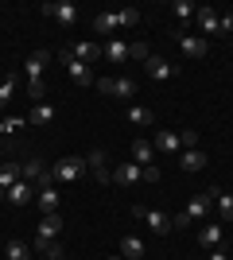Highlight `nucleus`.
Returning a JSON list of instances; mask_svg holds the SVG:
<instances>
[{
	"label": "nucleus",
	"mask_w": 233,
	"mask_h": 260,
	"mask_svg": "<svg viewBox=\"0 0 233 260\" xmlns=\"http://www.w3.org/2000/svg\"><path fill=\"white\" fill-rule=\"evenodd\" d=\"M12 93H16V74H8L4 82H0V109L12 101Z\"/></svg>",
	"instance_id": "obj_31"
},
{
	"label": "nucleus",
	"mask_w": 233,
	"mask_h": 260,
	"mask_svg": "<svg viewBox=\"0 0 233 260\" xmlns=\"http://www.w3.org/2000/svg\"><path fill=\"white\" fill-rule=\"evenodd\" d=\"M97 89H101V93H109V98H117V101H132V98H136V82H132L128 74L101 78V82H97Z\"/></svg>",
	"instance_id": "obj_2"
},
{
	"label": "nucleus",
	"mask_w": 233,
	"mask_h": 260,
	"mask_svg": "<svg viewBox=\"0 0 233 260\" xmlns=\"http://www.w3.org/2000/svg\"><path fill=\"white\" fill-rule=\"evenodd\" d=\"M101 58H109L113 66L128 62V43H121L117 35H113V39H105V43H101Z\"/></svg>",
	"instance_id": "obj_11"
},
{
	"label": "nucleus",
	"mask_w": 233,
	"mask_h": 260,
	"mask_svg": "<svg viewBox=\"0 0 233 260\" xmlns=\"http://www.w3.org/2000/svg\"><path fill=\"white\" fill-rule=\"evenodd\" d=\"M55 62H58V66H66V74L74 78V86H93V70H89L86 62H78L74 54H70V47L55 51Z\"/></svg>",
	"instance_id": "obj_1"
},
{
	"label": "nucleus",
	"mask_w": 233,
	"mask_h": 260,
	"mask_svg": "<svg viewBox=\"0 0 233 260\" xmlns=\"http://www.w3.org/2000/svg\"><path fill=\"white\" fill-rule=\"evenodd\" d=\"M86 167H89V163L82 159V155H66V159H58L47 175H51V183H74V179L86 171Z\"/></svg>",
	"instance_id": "obj_3"
},
{
	"label": "nucleus",
	"mask_w": 233,
	"mask_h": 260,
	"mask_svg": "<svg viewBox=\"0 0 233 260\" xmlns=\"http://www.w3.org/2000/svg\"><path fill=\"white\" fill-rule=\"evenodd\" d=\"M198 140H202V136H198V132H194V128H187V132H179V144H183V148H187V152H190V148H198Z\"/></svg>",
	"instance_id": "obj_33"
},
{
	"label": "nucleus",
	"mask_w": 233,
	"mask_h": 260,
	"mask_svg": "<svg viewBox=\"0 0 233 260\" xmlns=\"http://www.w3.org/2000/svg\"><path fill=\"white\" fill-rule=\"evenodd\" d=\"M206 163H210V155L202 152V148H190V152L179 155V167H183V171H202Z\"/></svg>",
	"instance_id": "obj_16"
},
{
	"label": "nucleus",
	"mask_w": 233,
	"mask_h": 260,
	"mask_svg": "<svg viewBox=\"0 0 233 260\" xmlns=\"http://www.w3.org/2000/svg\"><path fill=\"white\" fill-rule=\"evenodd\" d=\"M58 229H62V217H58V214H43V221H39V229H35V237L55 241V237H58Z\"/></svg>",
	"instance_id": "obj_19"
},
{
	"label": "nucleus",
	"mask_w": 233,
	"mask_h": 260,
	"mask_svg": "<svg viewBox=\"0 0 233 260\" xmlns=\"http://www.w3.org/2000/svg\"><path fill=\"white\" fill-rule=\"evenodd\" d=\"M39 12L51 16V20H58V23H66V27H70V23H78V4H70V0H47Z\"/></svg>",
	"instance_id": "obj_5"
},
{
	"label": "nucleus",
	"mask_w": 233,
	"mask_h": 260,
	"mask_svg": "<svg viewBox=\"0 0 233 260\" xmlns=\"http://www.w3.org/2000/svg\"><path fill=\"white\" fill-rule=\"evenodd\" d=\"M194 20H198V27H202L206 39L222 35V16H218V8H198V12H194Z\"/></svg>",
	"instance_id": "obj_8"
},
{
	"label": "nucleus",
	"mask_w": 233,
	"mask_h": 260,
	"mask_svg": "<svg viewBox=\"0 0 233 260\" xmlns=\"http://www.w3.org/2000/svg\"><path fill=\"white\" fill-rule=\"evenodd\" d=\"M152 148H155V152H163V155H179V148H183V144H179V132L159 128V132H155V140H152Z\"/></svg>",
	"instance_id": "obj_14"
},
{
	"label": "nucleus",
	"mask_w": 233,
	"mask_h": 260,
	"mask_svg": "<svg viewBox=\"0 0 233 260\" xmlns=\"http://www.w3.org/2000/svg\"><path fill=\"white\" fill-rule=\"evenodd\" d=\"M140 23V8H121L117 12V27H136Z\"/></svg>",
	"instance_id": "obj_30"
},
{
	"label": "nucleus",
	"mask_w": 233,
	"mask_h": 260,
	"mask_svg": "<svg viewBox=\"0 0 233 260\" xmlns=\"http://www.w3.org/2000/svg\"><path fill=\"white\" fill-rule=\"evenodd\" d=\"M144 70H148L152 82H167V78L175 74V66L167 62V58H159V54H148V58H144Z\"/></svg>",
	"instance_id": "obj_9"
},
{
	"label": "nucleus",
	"mask_w": 233,
	"mask_h": 260,
	"mask_svg": "<svg viewBox=\"0 0 233 260\" xmlns=\"http://www.w3.org/2000/svg\"><path fill=\"white\" fill-rule=\"evenodd\" d=\"M113 183L117 186H136V183H144V167L140 163H117V171H113Z\"/></svg>",
	"instance_id": "obj_6"
},
{
	"label": "nucleus",
	"mask_w": 233,
	"mask_h": 260,
	"mask_svg": "<svg viewBox=\"0 0 233 260\" xmlns=\"http://www.w3.org/2000/svg\"><path fill=\"white\" fill-rule=\"evenodd\" d=\"M128 120H132L136 128H152L155 113H152V109H144V105H128Z\"/></svg>",
	"instance_id": "obj_23"
},
{
	"label": "nucleus",
	"mask_w": 233,
	"mask_h": 260,
	"mask_svg": "<svg viewBox=\"0 0 233 260\" xmlns=\"http://www.w3.org/2000/svg\"><path fill=\"white\" fill-rule=\"evenodd\" d=\"M171 12H175L179 20H190V16H194V12H198V8H194L190 0H175V4H171Z\"/></svg>",
	"instance_id": "obj_32"
},
{
	"label": "nucleus",
	"mask_w": 233,
	"mask_h": 260,
	"mask_svg": "<svg viewBox=\"0 0 233 260\" xmlns=\"http://www.w3.org/2000/svg\"><path fill=\"white\" fill-rule=\"evenodd\" d=\"M51 58H55V54L51 51H31V58H27V66H23V70H27V82H39V78H43V70H47V62H51Z\"/></svg>",
	"instance_id": "obj_12"
},
{
	"label": "nucleus",
	"mask_w": 233,
	"mask_h": 260,
	"mask_svg": "<svg viewBox=\"0 0 233 260\" xmlns=\"http://www.w3.org/2000/svg\"><path fill=\"white\" fill-rule=\"evenodd\" d=\"M4 202H12V206H27V202H35V186L27 183V179H20V183L4 194Z\"/></svg>",
	"instance_id": "obj_15"
},
{
	"label": "nucleus",
	"mask_w": 233,
	"mask_h": 260,
	"mask_svg": "<svg viewBox=\"0 0 233 260\" xmlns=\"http://www.w3.org/2000/svg\"><path fill=\"white\" fill-rule=\"evenodd\" d=\"M70 54H74L78 62H93V58H101V43H86V39H82V43H74L70 47Z\"/></svg>",
	"instance_id": "obj_20"
},
{
	"label": "nucleus",
	"mask_w": 233,
	"mask_h": 260,
	"mask_svg": "<svg viewBox=\"0 0 233 260\" xmlns=\"http://www.w3.org/2000/svg\"><path fill=\"white\" fill-rule=\"evenodd\" d=\"M31 252H39V256H47V260H62V245H58V241H43V237H35Z\"/></svg>",
	"instance_id": "obj_24"
},
{
	"label": "nucleus",
	"mask_w": 233,
	"mask_h": 260,
	"mask_svg": "<svg viewBox=\"0 0 233 260\" xmlns=\"http://www.w3.org/2000/svg\"><path fill=\"white\" fill-rule=\"evenodd\" d=\"M187 225H194V217H190L187 210H183V214H175V217H171V229H187Z\"/></svg>",
	"instance_id": "obj_35"
},
{
	"label": "nucleus",
	"mask_w": 233,
	"mask_h": 260,
	"mask_svg": "<svg viewBox=\"0 0 233 260\" xmlns=\"http://www.w3.org/2000/svg\"><path fill=\"white\" fill-rule=\"evenodd\" d=\"M222 35H233V12H225V16H222Z\"/></svg>",
	"instance_id": "obj_36"
},
{
	"label": "nucleus",
	"mask_w": 233,
	"mask_h": 260,
	"mask_svg": "<svg viewBox=\"0 0 233 260\" xmlns=\"http://www.w3.org/2000/svg\"><path fill=\"white\" fill-rule=\"evenodd\" d=\"M113 260H124V256H113Z\"/></svg>",
	"instance_id": "obj_39"
},
{
	"label": "nucleus",
	"mask_w": 233,
	"mask_h": 260,
	"mask_svg": "<svg viewBox=\"0 0 233 260\" xmlns=\"http://www.w3.org/2000/svg\"><path fill=\"white\" fill-rule=\"evenodd\" d=\"M155 148L148 140H132V163H140V167H155Z\"/></svg>",
	"instance_id": "obj_22"
},
{
	"label": "nucleus",
	"mask_w": 233,
	"mask_h": 260,
	"mask_svg": "<svg viewBox=\"0 0 233 260\" xmlns=\"http://www.w3.org/2000/svg\"><path fill=\"white\" fill-rule=\"evenodd\" d=\"M93 31H97L101 39H113V31H117V12H101V16H93Z\"/></svg>",
	"instance_id": "obj_21"
},
{
	"label": "nucleus",
	"mask_w": 233,
	"mask_h": 260,
	"mask_svg": "<svg viewBox=\"0 0 233 260\" xmlns=\"http://www.w3.org/2000/svg\"><path fill=\"white\" fill-rule=\"evenodd\" d=\"M20 171H23V179H27V183H31V179L39 183V179L47 175V163H43V159H27V163L20 167Z\"/></svg>",
	"instance_id": "obj_29"
},
{
	"label": "nucleus",
	"mask_w": 233,
	"mask_h": 260,
	"mask_svg": "<svg viewBox=\"0 0 233 260\" xmlns=\"http://www.w3.org/2000/svg\"><path fill=\"white\" fill-rule=\"evenodd\" d=\"M214 206H218L222 221H229V225H233V194H229V190H218V194H214Z\"/></svg>",
	"instance_id": "obj_27"
},
{
	"label": "nucleus",
	"mask_w": 233,
	"mask_h": 260,
	"mask_svg": "<svg viewBox=\"0 0 233 260\" xmlns=\"http://www.w3.org/2000/svg\"><path fill=\"white\" fill-rule=\"evenodd\" d=\"M128 58L144 62V58H148V43H128Z\"/></svg>",
	"instance_id": "obj_34"
},
{
	"label": "nucleus",
	"mask_w": 233,
	"mask_h": 260,
	"mask_svg": "<svg viewBox=\"0 0 233 260\" xmlns=\"http://www.w3.org/2000/svg\"><path fill=\"white\" fill-rule=\"evenodd\" d=\"M4 256L8 260H31V245H23L20 237H12L8 245H4Z\"/></svg>",
	"instance_id": "obj_26"
},
{
	"label": "nucleus",
	"mask_w": 233,
	"mask_h": 260,
	"mask_svg": "<svg viewBox=\"0 0 233 260\" xmlns=\"http://www.w3.org/2000/svg\"><path fill=\"white\" fill-rule=\"evenodd\" d=\"M179 51L187 54V58H206L210 43H206L202 35H179Z\"/></svg>",
	"instance_id": "obj_10"
},
{
	"label": "nucleus",
	"mask_w": 233,
	"mask_h": 260,
	"mask_svg": "<svg viewBox=\"0 0 233 260\" xmlns=\"http://www.w3.org/2000/svg\"><path fill=\"white\" fill-rule=\"evenodd\" d=\"M35 124V128H51L55 124V105H47V101H39V105L31 109V117H27Z\"/></svg>",
	"instance_id": "obj_17"
},
{
	"label": "nucleus",
	"mask_w": 233,
	"mask_h": 260,
	"mask_svg": "<svg viewBox=\"0 0 233 260\" xmlns=\"http://www.w3.org/2000/svg\"><path fill=\"white\" fill-rule=\"evenodd\" d=\"M86 163H89V167H93V175H97L101 183H109V179H113V175L105 171V152H97V148H93V152L86 155Z\"/></svg>",
	"instance_id": "obj_28"
},
{
	"label": "nucleus",
	"mask_w": 233,
	"mask_h": 260,
	"mask_svg": "<svg viewBox=\"0 0 233 260\" xmlns=\"http://www.w3.org/2000/svg\"><path fill=\"white\" fill-rule=\"evenodd\" d=\"M222 233H225V229L218 225V221H210V225L198 229V245H202V249H218V245H222Z\"/></svg>",
	"instance_id": "obj_18"
},
{
	"label": "nucleus",
	"mask_w": 233,
	"mask_h": 260,
	"mask_svg": "<svg viewBox=\"0 0 233 260\" xmlns=\"http://www.w3.org/2000/svg\"><path fill=\"white\" fill-rule=\"evenodd\" d=\"M144 179L148 183H159V167H144Z\"/></svg>",
	"instance_id": "obj_37"
},
{
	"label": "nucleus",
	"mask_w": 233,
	"mask_h": 260,
	"mask_svg": "<svg viewBox=\"0 0 233 260\" xmlns=\"http://www.w3.org/2000/svg\"><path fill=\"white\" fill-rule=\"evenodd\" d=\"M121 256L124 260H144V241L140 237H124L121 241Z\"/></svg>",
	"instance_id": "obj_25"
},
{
	"label": "nucleus",
	"mask_w": 233,
	"mask_h": 260,
	"mask_svg": "<svg viewBox=\"0 0 233 260\" xmlns=\"http://www.w3.org/2000/svg\"><path fill=\"white\" fill-rule=\"evenodd\" d=\"M210 260H229V256H225L222 249H214V252H210Z\"/></svg>",
	"instance_id": "obj_38"
},
{
	"label": "nucleus",
	"mask_w": 233,
	"mask_h": 260,
	"mask_svg": "<svg viewBox=\"0 0 233 260\" xmlns=\"http://www.w3.org/2000/svg\"><path fill=\"white\" fill-rule=\"evenodd\" d=\"M214 194H218V186H214V190H202V194H194L187 202V214L194 217V221H198V217H206L210 214V206H214Z\"/></svg>",
	"instance_id": "obj_13"
},
{
	"label": "nucleus",
	"mask_w": 233,
	"mask_h": 260,
	"mask_svg": "<svg viewBox=\"0 0 233 260\" xmlns=\"http://www.w3.org/2000/svg\"><path fill=\"white\" fill-rule=\"evenodd\" d=\"M58 190H55V183H51V175H43L39 179V190H35V206L43 210V214H58Z\"/></svg>",
	"instance_id": "obj_4"
},
{
	"label": "nucleus",
	"mask_w": 233,
	"mask_h": 260,
	"mask_svg": "<svg viewBox=\"0 0 233 260\" xmlns=\"http://www.w3.org/2000/svg\"><path fill=\"white\" fill-rule=\"evenodd\" d=\"M132 214H136V217H144V221H148V229H152V233H159V237H163V233H171V217H167V214H159V210L132 206Z\"/></svg>",
	"instance_id": "obj_7"
}]
</instances>
